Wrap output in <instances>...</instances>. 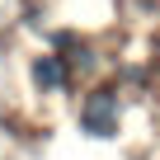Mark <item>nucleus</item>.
<instances>
[{
    "mask_svg": "<svg viewBox=\"0 0 160 160\" xmlns=\"http://www.w3.org/2000/svg\"><path fill=\"white\" fill-rule=\"evenodd\" d=\"M80 127L90 137H113L118 132V94L113 90H94L80 108Z\"/></svg>",
    "mask_w": 160,
    "mask_h": 160,
    "instance_id": "nucleus-1",
    "label": "nucleus"
},
{
    "mask_svg": "<svg viewBox=\"0 0 160 160\" xmlns=\"http://www.w3.org/2000/svg\"><path fill=\"white\" fill-rule=\"evenodd\" d=\"M33 80H38V90H61L66 85V66L57 57H38L33 61Z\"/></svg>",
    "mask_w": 160,
    "mask_h": 160,
    "instance_id": "nucleus-2",
    "label": "nucleus"
}]
</instances>
